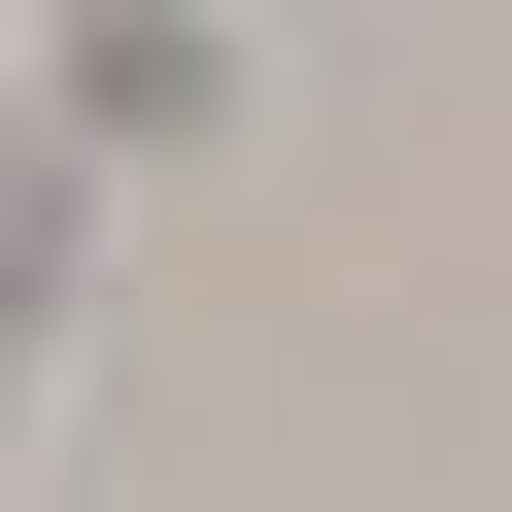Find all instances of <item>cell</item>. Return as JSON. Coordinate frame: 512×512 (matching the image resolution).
I'll return each instance as SVG.
<instances>
[]
</instances>
